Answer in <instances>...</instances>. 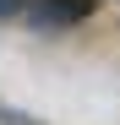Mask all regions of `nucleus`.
<instances>
[{"label": "nucleus", "instance_id": "nucleus-1", "mask_svg": "<svg viewBox=\"0 0 120 125\" xmlns=\"http://www.w3.org/2000/svg\"><path fill=\"white\" fill-rule=\"evenodd\" d=\"M87 16H93V0H33L27 22H33L38 33H60V27L87 22Z\"/></svg>", "mask_w": 120, "mask_h": 125}, {"label": "nucleus", "instance_id": "nucleus-2", "mask_svg": "<svg viewBox=\"0 0 120 125\" xmlns=\"http://www.w3.org/2000/svg\"><path fill=\"white\" fill-rule=\"evenodd\" d=\"M27 11V0H0V22H6V16H22Z\"/></svg>", "mask_w": 120, "mask_h": 125}]
</instances>
